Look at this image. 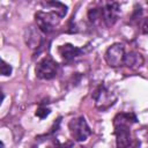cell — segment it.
I'll list each match as a JSON object with an SVG mask.
<instances>
[{"instance_id": "cell-1", "label": "cell", "mask_w": 148, "mask_h": 148, "mask_svg": "<svg viewBox=\"0 0 148 148\" xmlns=\"http://www.w3.org/2000/svg\"><path fill=\"white\" fill-rule=\"evenodd\" d=\"M136 121L138 119L132 112H121L114 117L113 126L117 148H140V142L132 136L130 130V126Z\"/></svg>"}, {"instance_id": "cell-2", "label": "cell", "mask_w": 148, "mask_h": 148, "mask_svg": "<svg viewBox=\"0 0 148 148\" xmlns=\"http://www.w3.org/2000/svg\"><path fill=\"white\" fill-rule=\"evenodd\" d=\"M92 98L95 101V106L101 111H105L114 104L117 96L108 87H105L104 84H99L94 90Z\"/></svg>"}, {"instance_id": "cell-3", "label": "cell", "mask_w": 148, "mask_h": 148, "mask_svg": "<svg viewBox=\"0 0 148 148\" xmlns=\"http://www.w3.org/2000/svg\"><path fill=\"white\" fill-rule=\"evenodd\" d=\"M60 18L61 17L53 10H51V12L38 10L35 14V21H36L37 28L45 34L51 32L59 24Z\"/></svg>"}, {"instance_id": "cell-4", "label": "cell", "mask_w": 148, "mask_h": 148, "mask_svg": "<svg viewBox=\"0 0 148 148\" xmlns=\"http://www.w3.org/2000/svg\"><path fill=\"white\" fill-rule=\"evenodd\" d=\"M68 130L71 132L72 138L79 142L86 141L88 139V136L91 134V130H90L84 117L73 118L68 123Z\"/></svg>"}, {"instance_id": "cell-5", "label": "cell", "mask_w": 148, "mask_h": 148, "mask_svg": "<svg viewBox=\"0 0 148 148\" xmlns=\"http://www.w3.org/2000/svg\"><path fill=\"white\" fill-rule=\"evenodd\" d=\"M58 64L56 60H53L51 57H45L38 64L36 65L35 73L38 79L42 80H51L53 79L58 73Z\"/></svg>"}, {"instance_id": "cell-6", "label": "cell", "mask_w": 148, "mask_h": 148, "mask_svg": "<svg viewBox=\"0 0 148 148\" xmlns=\"http://www.w3.org/2000/svg\"><path fill=\"white\" fill-rule=\"evenodd\" d=\"M125 56L126 53H125L124 45L120 43H114L108 47V50L105 51L104 58H105L106 64L110 67H119L124 65Z\"/></svg>"}, {"instance_id": "cell-7", "label": "cell", "mask_w": 148, "mask_h": 148, "mask_svg": "<svg viewBox=\"0 0 148 148\" xmlns=\"http://www.w3.org/2000/svg\"><path fill=\"white\" fill-rule=\"evenodd\" d=\"M102 18L106 25H112L116 23L119 16V3L118 2H106L102 8Z\"/></svg>"}, {"instance_id": "cell-8", "label": "cell", "mask_w": 148, "mask_h": 148, "mask_svg": "<svg viewBox=\"0 0 148 148\" xmlns=\"http://www.w3.org/2000/svg\"><path fill=\"white\" fill-rule=\"evenodd\" d=\"M84 52H86V49L74 46V45H72L69 43L64 44V45H61L59 47V53H60V56H61L64 61H72L75 58L82 56Z\"/></svg>"}, {"instance_id": "cell-9", "label": "cell", "mask_w": 148, "mask_h": 148, "mask_svg": "<svg viewBox=\"0 0 148 148\" xmlns=\"http://www.w3.org/2000/svg\"><path fill=\"white\" fill-rule=\"evenodd\" d=\"M24 39H25V44L30 49H37L42 43V36L39 31L34 27H29L25 29Z\"/></svg>"}, {"instance_id": "cell-10", "label": "cell", "mask_w": 148, "mask_h": 148, "mask_svg": "<svg viewBox=\"0 0 148 148\" xmlns=\"http://www.w3.org/2000/svg\"><path fill=\"white\" fill-rule=\"evenodd\" d=\"M143 64V58L140 53L138 52H130V53H126L125 56V60H124V65H126L127 67L130 68H139L141 67Z\"/></svg>"}, {"instance_id": "cell-11", "label": "cell", "mask_w": 148, "mask_h": 148, "mask_svg": "<svg viewBox=\"0 0 148 148\" xmlns=\"http://www.w3.org/2000/svg\"><path fill=\"white\" fill-rule=\"evenodd\" d=\"M46 6H50L52 7V10L56 12L60 17H64L67 13V6L59 2V1H47L46 2Z\"/></svg>"}, {"instance_id": "cell-12", "label": "cell", "mask_w": 148, "mask_h": 148, "mask_svg": "<svg viewBox=\"0 0 148 148\" xmlns=\"http://www.w3.org/2000/svg\"><path fill=\"white\" fill-rule=\"evenodd\" d=\"M88 18L91 23H96L99 18H102V10L101 8H90L88 10Z\"/></svg>"}, {"instance_id": "cell-13", "label": "cell", "mask_w": 148, "mask_h": 148, "mask_svg": "<svg viewBox=\"0 0 148 148\" xmlns=\"http://www.w3.org/2000/svg\"><path fill=\"white\" fill-rule=\"evenodd\" d=\"M12 71H13L12 66H10L8 62H6L3 59H1V66H0L1 75H3V76H8V75L12 74Z\"/></svg>"}, {"instance_id": "cell-14", "label": "cell", "mask_w": 148, "mask_h": 148, "mask_svg": "<svg viewBox=\"0 0 148 148\" xmlns=\"http://www.w3.org/2000/svg\"><path fill=\"white\" fill-rule=\"evenodd\" d=\"M50 112H51V110H50L49 108H46V106H39V108L36 110L35 114H36V117H38L39 119H44V118H46V117L50 114Z\"/></svg>"}, {"instance_id": "cell-15", "label": "cell", "mask_w": 148, "mask_h": 148, "mask_svg": "<svg viewBox=\"0 0 148 148\" xmlns=\"http://www.w3.org/2000/svg\"><path fill=\"white\" fill-rule=\"evenodd\" d=\"M52 148H73L71 143H60L58 141H56V145Z\"/></svg>"}, {"instance_id": "cell-16", "label": "cell", "mask_w": 148, "mask_h": 148, "mask_svg": "<svg viewBox=\"0 0 148 148\" xmlns=\"http://www.w3.org/2000/svg\"><path fill=\"white\" fill-rule=\"evenodd\" d=\"M141 30H142L143 34L148 35V17L145 18V21H143V23H142V25H141Z\"/></svg>"}, {"instance_id": "cell-17", "label": "cell", "mask_w": 148, "mask_h": 148, "mask_svg": "<svg viewBox=\"0 0 148 148\" xmlns=\"http://www.w3.org/2000/svg\"><path fill=\"white\" fill-rule=\"evenodd\" d=\"M147 3H148V2H147Z\"/></svg>"}]
</instances>
